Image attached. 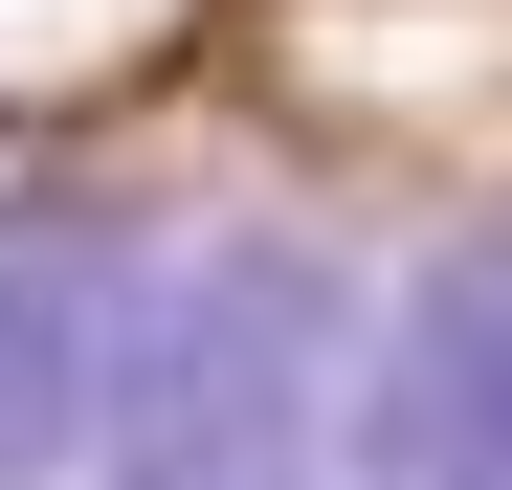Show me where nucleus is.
Listing matches in <instances>:
<instances>
[{
    "mask_svg": "<svg viewBox=\"0 0 512 490\" xmlns=\"http://www.w3.org/2000/svg\"><path fill=\"white\" fill-rule=\"evenodd\" d=\"M334 268L290 245H201L156 268V335H134V401H112V490H312V446H357L334 401Z\"/></svg>",
    "mask_w": 512,
    "mask_h": 490,
    "instance_id": "obj_1",
    "label": "nucleus"
},
{
    "mask_svg": "<svg viewBox=\"0 0 512 490\" xmlns=\"http://www.w3.org/2000/svg\"><path fill=\"white\" fill-rule=\"evenodd\" d=\"M134 335H156V290L112 268L90 223H23V245H0V490H67V468H112Z\"/></svg>",
    "mask_w": 512,
    "mask_h": 490,
    "instance_id": "obj_3",
    "label": "nucleus"
},
{
    "mask_svg": "<svg viewBox=\"0 0 512 490\" xmlns=\"http://www.w3.org/2000/svg\"><path fill=\"white\" fill-rule=\"evenodd\" d=\"M357 490H512V245H446L401 312H379V379H357Z\"/></svg>",
    "mask_w": 512,
    "mask_h": 490,
    "instance_id": "obj_2",
    "label": "nucleus"
}]
</instances>
